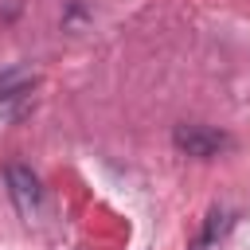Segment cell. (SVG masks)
I'll use <instances>...</instances> for the list:
<instances>
[{"mask_svg":"<svg viewBox=\"0 0 250 250\" xmlns=\"http://www.w3.org/2000/svg\"><path fill=\"white\" fill-rule=\"evenodd\" d=\"M172 145L184 152V156H195V160H211L219 152L230 148V137L211 129V125H176L172 133Z\"/></svg>","mask_w":250,"mask_h":250,"instance_id":"6da1fadb","label":"cell"},{"mask_svg":"<svg viewBox=\"0 0 250 250\" xmlns=\"http://www.w3.org/2000/svg\"><path fill=\"white\" fill-rule=\"evenodd\" d=\"M4 184H8V195L16 203V211L23 219H31L43 203V188H39V176L27 168V164H8L4 168Z\"/></svg>","mask_w":250,"mask_h":250,"instance_id":"7a4b0ae2","label":"cell"},{"mask_svg":"<svg viewBox=\"0 0 250 250\" xmlns=\"http://www.w3.org/2000/svg\"><path fill=\"white\" fill-rule=\"evenodd\" d=\"M227 230H230V215L219 211V207H211L207 219H203V227H199V234L191 238L188 250H219V242L227 238Z\"/></svg>","mask_w":250,"mask_h":250,"instance_id":"3957f363","label":"cell"}]
</instances>
